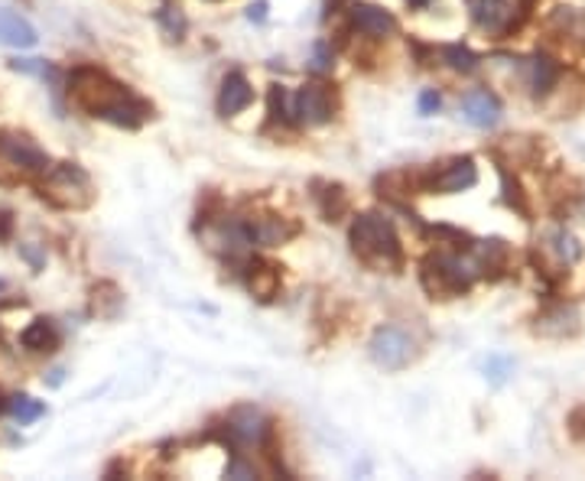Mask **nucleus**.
Returning a JSON list of instances; mask_svg holds the SVG:
<instances>
[{
	"label": "nucleus",
	"instance_id": "obj_1",
	"mask_svg": "<svg viewBox=\"0 0 585 481\" xmlns=\"http://www.w3.org/2000/svg\"><path fill=\"white\" fill-rule=\"evenodd\" d=\"M69 98L85 114L101 118L124 131H137L144 121L153 118L150 101L134 95L124 81H118L111 72L98 69V66H75L69 72Z\"/></svg>",
	"mask_w": 585,
	"mask_h": 481
},
{
	"label": "nucleus",
	"instance_id": "obj_2",
	"mask_svg": "<svg viewBox=\"0 0 585 481\" xmlns=\"http://www.w3.org/2000/svg\"><path fill=\"white\" fill-rule=\"evenodd\" d=\"M349 244L355 251V258L371 267V271H387V274H397L404 271V244H400V234L394 228L390 218L377 215V211H362L355 215L352 228H349Z\"/></svg>",
	"mask_w": 585,
	"mask_h": 481
},
{
	"label": "nucleus",
	"instance_id": "obj_3",
	"mask_svg": "<svg viewBox=\"0 0 585 481\" xmlns=\"http://www.w3.org/2000/svg\"><path fill=\"white\" fill-rule=\"evenodd\" d=\"M478 280L475 261L468 251H430L420 264V283L430 299H455L465 296Z\"/></svg>",
	"mask_w": 585,
	"mask_h": 481
},
{
	"label": "nucleus",
	"instance_id": "obj_4",
	"mask_svg": "<svg viewBox=\"0 0 585 481\" xmlns=\"http://www.w3.org/2000/svg\"><path fill=\"white\" fill-rule=\"evenodd\" d=\"M36 193L46 206L59 208V211H81L91 208L95 203V183L91 176L78 166V163H53L40 179H36Z\"/></svg>",
	"mask_w": 585,
	"mask_h": 481
},
{
	"label": "nucleus",
	"instance_id": "obj_5",
	"mask_svg": "<svg viewBox=\"0 0 585 481\" xmlns=\"http://www.w3.org/2000/svg\"><path fill=\"white\" fill-rule=\"evenodd\" d=\"M53 166L49 153L20 131H0V186L40 179Z\"/></svg>",
	"mask_w": 585,
	"mask_h": 481
},
{
	"label": "nucleus",
	"instance_id": "obj_6",
	"mask_svg": "<svg viewBox=\"0 0 585 481\" xmlns=\"http://www.w3.org/2000/svg\"><path fill=\"white\" fill-rule=\"evenodd\" d=\"M335 111H339V98L325 81H306L292 95V118L302 128H325L335 121Z\"/></svg>",
	"mask_w": 585,
	"mask_h": 481
},
{
	"label": "nucleus",
	"instance_id": "obj_7",
	"mask_svg": "<svg viewBox=\"0 0 585 481\" xmlns=\"http://www.w3.org/2000/svg\"><path fill=\"white\" fill-rule=\"evenodd\" d=\"M367 354H371V361H374L377 368H384V371H400V368H407L410 361H417L420 345H417V339H413L410 332H404V329H397V326H380V329L371 336V342H367Z\"/></svg>",
	"mask_w": 585,
	"mask_h": 481
},
{
	"label": "nucleus",
	"instance_id": "obj_8",
	"mask_svg": "<svg viewBox=\"0 0 585 481\" xmlns=\"http://www.w3.org/2000/svg\"><path fill=\"white\" fill-rule=\"evenodd\" d=\"M228 442L231 446H247V449H267L274 439V423L271 416L257 407H234L224 416Z\"/></svg>",
	"mask_w": 585,
	"mask_h": 481
},
{
	"label": "nucleus",
	"instance_id": "obj_9",
	"mask_svg": "<svg viewBox=\"0 0 585 481\" xmlns=\"http://www.w3.org/2000/svg\"><path fill=\"white\" fill-rule=\"evenodd\" d=\"M478 183L475 156H452L445 163L427 166V193L430 196H455Z\"/></svg>",
	"mask_w": 585,
	"mask_h": 481
},
{
	"label": "nucleus",
	"instance_id": "obj_10",
	"mask_svg": "<svg viewBox=\"0 0 585 481\" xmlns=\"http://www.w3.org/2000/svg\"><path fill=\"white\" fill-rule=\"evenodd\" d=\"M468 17L482 33H488L495 40H505L523 26V20L514 13L508 0H468Z\"/></svg>",
	"mask_w": 585,
	"mask_h": 481
},
{
	"label": "nucleus",
	"instance_id": "obj_11",
	"mask_svg": "<svg viewBox=\"0 0 585 481\" xmlns=\"http://www.w3.org/2000/svg\"><path fill=\"white\" fill-rule=\"evenodd\" d=\"M533 323H537L533 332H537V336H547V339H573V336L583 332V316H580V309H576L573 303H566V299H550V303L540 309V316H537Z\"/></svg>",
	"mask_w": 585,
	"mask_h": 481
},
{
	"label": "nucleus",
	"instance_id": "obj_12",
	"mask_svg": "<svg viewBox=\"0 0 585 481\" xmlns=\"http://www.w3.org/2000/svg\"><path fill=\"white\" fill-rule=\"evenodd\" d=\"M478 280H501L511 274V244L505 238H488V241H475L468 248Z\"/></svg>",
	"mask_w": 585,
	"mask_h": 481
},
{
	"label": "nucleus",
	"instance_id": "obj_13",
	"mask_svg": "<svg viewBox=\"0 0 585 481\" xmlns=\"http://www.w3.org/2000/svg\"><path fill=\"white\" fill-rule=\"evenodd\" d=\"M520 78H523V88L540 101V98H547L553 88H560L563 66H560L553 56L537 53V56H530V59H520Z\"/></svg>",
	"mask_w": 585,
	"mask_h": 481
},
{
	"label": "nucleus",
	"instance_id": "obj_14",
	"mask_svg": "<svg viewBox=\"0 0 585 481\" xmlns=\"http://www.w3.org/2000/svg\"><path fill=\"white\" fill-rule=\"evenodd\" d=\"M349 26L367 40H387V36H397V30H400L397 17L377 3H355L349 13Z\"/></svg>",
	"mask_w": 585,
	"mask_h": 481
},
{
	"label": "nucleus",
	"instance_id": "obj_15",
	"mask_svg": "<svg viewBox=\"0 0 585 481\" xmlns=\"http://www.w3.org/2000/svg\"><path fill=\"white\" fill-rule=\"evenodd\" d=\"M462 118H465L472 128H478V131L498 128V121H501V101H498V95L488 91V88H472V91L462 98Z\"/></svg>",
	"mask_w": 585,
	"mask_h": 481
},
{
	"label": "nucleus",
	"instance_id": "obj_16",
	"mask_svg": "<svg viewBox=\"0 0 585 481\" xmlns=\"http://www.w3.org/2000/svg\"><path fill=\"white\" fill-rule=\"evenodd\" d=\"M247 234H251V244L280 248V244H290L292 238L299 234V221L280 218V215H261V218L247 221Z\"/></svg>",
	"mask_w": 585,
	"mask_h": 481
},
{
	"label": "nucleus",
	"instance_id": "obj_17",
	"mask_svg": "<svg viewBox=\"0 0 585 481\" xmlns=\"http://www.w3.org/2000/svg\"><path fill=\"white\" fill-rule=\"evenodd\" d=\"M251 101H254V85L247 81V75L244 72H228L221 78L219 101H216L221 118H238L241 111L251 108Z\"/></svg>",
	"mask_w": 585,
	"mask_h": 481
},
{
	"label": "nucleus",
	"instance_id": "obj_18",
	"mask_svg": "<svg viewBox=\"0 0 585 481\" xmlns=\"http://www.w3.org/2000/svg\"><path fill=\"white\" fill-rule=\"evenodd\" d=\"M244 280H247V289L261 299V303H274L280 296V286H284V276H280V267L271 264V261H247V271H244Z\"/></svg>",
	"mask_w": 585,
	"mask_h": 481
},
{
	"label": "nucleus",
	"instance_id": "obj_19",
	"mask_svg": "<svg viewBox=\"0 0 585 481\" xmlns=\"http://www.w3.org/2000/svg\"><path fill=\"white\" fill-rule=\"evenodd\" d=\"M59 345H63V332H59V326H56L53 319H46V316H36V319L20 332V348L30 351V354H53V351H59Z\"/></svg>",
	"mask_w": 585,
	"mask_h": 481
},
{
	"label": "nucleus",
	"instance_id": "obj_20",
	"mask_svg": "<svg viewBox=\"0 0 585 481\" xmlns=\"http://www.w3.org/2000/svg\"><path fill=\"white\" fill-rule=\"evenodd\" d=\"M36 40H40L36 26L23 13H16V10H10V7L0 3V43L13 46V50H33Z\"/></svg>",
	"mask_w": 585,
	"mask_h": 481
},
{
	"label": "nucleus",
	"instance_id": "obj_21",
	"mask_svg": "<svg viewBox=\"0 0 585 481\" xmlns=\"http://www.w3.org/2000/svg\"><path fill=\"white\" fill-rule=\"evenodd\" d=\"M312 199H316V206H319V215L325 218V221H342L349 211H352V196H349V189L342 186V183H312Z\"/></svg>",
	"mask_w": 585,
	"mask_h": 481
},
{
	"label": "nucleus",
	"instance_id": "obj_22",
	"mask_svg": "<svg viewBox=\"0 0 585 481\" xmlns=\"http://www.w3.org/2000/svg\"><path fill=\"white\" fill-rule=\"evenodd\" d=\"M498 176H501V199H505V206L511 208L514 215H520L523 221H533V203H530V196H527L520 176L511 173L505 163L498 166Z\"/></svg>",
	"mask_w": 585,
	"mask_h": 481
},
{
	"label": "nucleus",
	"instance_id": "obj_23",
	"mask_svg": "<svg viewBox=\"0 0 585 481\" xmlns=\"http://www.w3.org/2000/svg\"><path fill=\"white\" fill-rule=\"evenodd\" d=\"M121 306H124V293H121L118 283L101 280V283L91 286V316H98V319H114V316L121 313Z\"/></svg>",
	"mask_w": 585,
	"mask_h": 481
},
{
	"label": "nucleus",
	"instance_id": "obj_24",
	"mask_svg": "<svg viewBox=\"0 0 585 481\" xmlns=\"http://www.w3.org/2000/svg\"><path fill=\"white\" fill-rule=\"evenodd\" d=\"M547 251L556 258V264H560V267H576L585 254V248L580 244V238H576L570 228H556V231L550 234V244H547Z\"/></svg>",
	"mask_w": 585,
	"mask_h": 481
},
{
	"label": "nucleus",
	"instance_id": "obj_25",
	"mask_svg": "<svg viewBox=\"0 0 585 481\" xmlns=\"http://www.w3.org/2000/svg\"><path fill=\"white\" fill-rule=\"evenodd\" d=\"M296 118H292V101L287 98L284 85H271L267 91V128H284L292 131Z\"/></svg>",
	"mask_w": 585,
	"mask_h": 481
},
{
	"label": "nucleus",
	"instance_id": "obj_26",
	"mask_svg": "<svg viewBox=\"0 0 585 481\" xmlns=\"http://www.w3.org/2000/svg\"><path fill=\"white\" fill-rule=\"evenodd\" d=\"M437 56L449 66V69L462 72V75H472V72L478 69V63H482L468 46H459V43H452V46H439Z\"/></svg>",
	"mask_w": 585,
	"mask_h": 481
},
{
	"label": "nucleus",
	"instance_id": "obj_27",
	"mask_svg": "<svg viewBox=\"0 0 585 481\" xmlns=\"http://www.w3.org/2000/svg\"><path fill=\"white\" fill-rule=\"evenodd\" d=\"M7 411H10V416H13L20 426H30V423H36L40 416H46V404H40V401H33V397H26V394H16V397H7Z\"/></svg>",
	"mask_w": 585,
	"mask_h": 481
},
{
	"label": "nucleus",
	"instance_id": "obj_28",
	"mask_svg": "<svg viewBox=\"0 0 585 481\" xmlns=\"http://www.w3.org/2000/svg\"><path fill=\"white\" fill-rule=\"evenodd\" d=\"M159 23H163V30H166L173 40H183L186 30H189V23H186V17H183L179 7H163V10H159Z\"/></svg>",
	"mask_w": 585,
	"mask_h": 481
},
{
	"label": "nucleus",
	"instance_id": "obj_29",
	"mask_svg": "<svg viewBox=\"0 0 585 481\" xmlns=\"http://www.w3.org/2000/svg\"><path fill=\"white\" fill-rule=\"evenodd\" d=\"M508 374H514V358H508V354H492V358L485 361V378H488L492 384H505Z\"/></svg>",
	"mask_w": 585,
	"mask_h": 481
},
{
	"label": "nucleus",
	"instance_id": "obj_30",
	"mask_svg": "<svg viewBox=\"0 0 585 481\" xmlns=\"http://www.w3.org/2000/svg\"><path fill=\"white\" fill-rule=\"evenodd\" d=\"M309 69L316 72V75L332 72V46H329V43H319V46H316V56H312Z\"/></svg>",
	"mask_w": 585,
	"mask_h": 481
},
{
	"label": "nucleus",
	"instance_id": "obj_31",
	"mask_svg": "<svg viewBox=\"0 0 585 481\" xmlns=\"http://www.w3.org/2000/svg\"><path fill=\"white\" fill-rule=\"evenodd\" d=\"M566 429H570V436L576 439V442H585V407H573V413L566 416Z\"/></svg>",
	"mask_w": 585,
	"mask_h": 481
},
{
	"label": "nucleus",
	"instance_id": "obj_32",
	"mask_svg": "<svg viewBox=\"0 0 585 481\" xmlns=\"http://www.w3.org/2000/svg\"><path fill=\"white\" fill-rule=\"evenodd\" d=\"M439 108H442V98H439L437 88H427L423 95H420V114L423 118H430V114H437Z\"/></svg>",
	"mask_w": 585,
	"mask_h": 481
},
{
	"label": "nucleus",
	"instance_id": "obj_33",
	"mask_svg": "<svg viewBox=\"0 0 585 481\" xmlns=\"http://www.w3.org/2000/svg\"><path fill=\"white\" fill-rule=\"evenodd\" d=\"M228 479H257V469L247 466V462H241V459H234V462L228 466Z\"/></svg>",
	"mask_w": 585,
	"mask_h": 481
},
{
	"label": "nucleus",
	"instance_id": "obj_34",
	"mask_svg": "<svg viewBox=\"0 0 585 481\" xmlns=\"http://www.w3.org/2000/svg\"><path fill=\"white\" fill-rule=\"evenodd\" d=\"M13 234V211H0V241H10Z\"/></svg>",
	"mask_w": 585,
	"mask_h": 481
},
{
	"label": "nucleus",
	"instance_id": "obj_35",
	"mask_svg": "<svg viewBox=\"0 0 585 481\" xmlns=\"http://www.w3.org/2000/svg\"><path fill=\"white\" fill-rule=\"evenodd\" d=\"M247 20L264 23V20H267V3H264V0H261V3H251V7H247Z\"/></svg>",
	"mask_w": 585,
	"mask_h": 481
},
{
	"label": "nucleus",
	"instance_id": "obj_36",
	"mask_svg": "<svg viewBox=\"0 0 585 481\" xmlns=\"http://www.w3.org/2000/svg\"><path fill=\"white\" fill-rule=\"evenodd\" d=\"M505 146H508V150L520 146V138H508V143H505ZM533 153H537V143L530 140V143H527V150H523V163H530V160H533Z\"/></svg>",
	"mask_w": 585,
	"mask_h": 481
},
{
	"label": "nucleus",
	"instance_id": "obj_37",
	"mask_svg": "<svg viewBox=\"0 0 585 481\" xmlns=\"http://www.w3.org/2000/svg\"><path fill=\"white\" fill-rule=\"evenodd\" d=\"M342 3H352V0H329V10H339Z\"/></svg>",
	"mask_w": 585,
	"mask_h": 481
},
{
	"label": "nucleus",
	"instance_id": "obj_38",
	"mask_svg": "<svg viewBox=\"0 0 585 481\" xmlns=\"http://www.w3.org/2000/svg\"><path fill=\"white\" fill-rule=\"evenodd\" d=\"M7 411V394H3V391H0V413Z\"/></svg>",
	"mask_w": 585,
	"mask_h": 481
},
{
	"label": "nucleus",
	"instance_id": "obj_39",
	"mask_svg": "<svg viewBox=\"0 0 585 481\" xmlns=\"http://www.w3.org/2000/svg\"><path fill=\"white\" fill-rule=\"evenodd\" d=\"M410 3H413V7H427L430 0H410Z\"/></svg>",
	"mask_w": 585,
	"mask_h": 481
}]
</instances>
